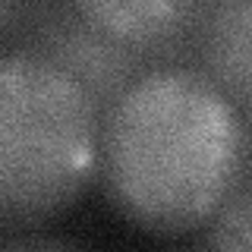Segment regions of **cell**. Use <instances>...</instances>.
I'll return each mask as SVG.
<instances>
[{"label": "cell", "instance_id": "cell-7", "mask_svg": "<svg viewBox=\"0 0 252 252\" xmlns=\"http://www.w3.org/2000/svg\"><path fill=\"white\" fill-rule=\"evenodd\" d=\"M32 3L35 0H0V44L22 35V26H26V19L32 13Z\"/></svg>", "mask_w": 252, "mask_h": 252}, {"label": "cell", "instance_id": "cell-4", "mask_svg": "<svg viewBox=\"0 0 252 252\" xmlns=\"http://www.w3.org/2000/svg\"><path fill=\"white\" fill-rule=\"evenodd\" d=\"M167 60L208 76L252 126V0H199Z\"/></svg>", "mask_w": 252, "mask_h": 252}, {"label": "cell", "instance_id": "cell-2", "mask_svg": "<svg viewBox=\"0 0 252 252\" xmlns=\"http://www.w3.org/2000/svg\"><path fill=\"white\" fill-rule=\"evenodd\" d=\"M94 94L41 54H0V224L35 227L63 215L98 177Z\"/></svg>", "mask_w": 252, "mask_h": 252}, {"label": "cell", "instance_id": "cell-5", "mask_svg": "<svg viewBox=\"0 0 252 252\" xmlns=\"http://www.w3.org/2000/svg\"><path fill=\"white\" fill-rule=\"evenodd\" d=\"M73 6L114 41L167 60L186 35L199 0H73Z\"/></svg>", "mask_w": 252, "mask_h": 252}, {"label": "cell", "instance_id": "cell-6", "mask_svg": "<svg viewBox=\"0 0 252 252\" xmlns=\"http://www.w3.org/2000/svg\"><path fill=\"white\" fill-rule=\"evenodd\" d=\"M202 243L211 249H252V180L249 177L227 199L224 208L211 218Z\"/></svg>", "mask_w": 252, "mask_h": 252}, {"label": "cell", "instance_id": "cell-3", "mask_svg": "<svg viewBox=\"0 0 252 252\" xmlns=\"http://www.w3.org/2000/svg\"><path fill=\"white\" fill-rule=\"evenodd\" d=\"M22 51L41 54L85 85L101 107L142 76L158 57L132 51L92 26L73 0H35L22 26Z\"/></svg>", "mask_w": 252, "mask_h": 252}, {"label": "cell", "instance_id": "cell-1", "mask_svg": "<svg viewBox=\"0 0 252 252\" xmlns=\"http://www.w3.org/2000/svg\"><path fill=\"white\" fill-rule=\"evenodd\" d=\"M252 126L199 69L158 60L104 107L98 177L152 233L205 230L249 177Z\"/></svg>", "mask_w": 252, "mask_h": 252}]
</instances>
